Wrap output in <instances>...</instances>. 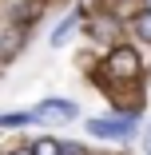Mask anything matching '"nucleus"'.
Here are the masks:
<instances>
[{
	"mask_svg": "<svg viewBox=\"0 0 151 155\" xmlns=\"http://www.w3.org/2000/svg\"><path fill=\"white\" fill-rule=\"evenodd\" d=\"M147 12H151V0H147Z\"/></svg>",
	"mask_w": 151,
	"mask_h": 155,
	"instance_id": "obj_10",
	"label": "nucleus"
},
{
	"mask_svg": "<svg viewBox=\"0 0 151 155\" xmlns=\"http://www.w3.org/2000/svg\"><path fill=\"white\" fill-rule=\"evenodd\" d=\"M0 123L4 127H24V123H36L32 111H8V115H0Z\"/></svg>",
	"mask_w": 151,
	"mask_h": 155,
	"instance_id": "obj_5",
	"label": "nucleus"
},
{
	"mask_svg": "<svg viewBox=\"0 0 151 155\" xmlns=\"http://www.w3.org/2000/svg\"><path fill=\"white\" fill-rule=\"evenodd\" d=\"M131 32H135L139 40H147V44H151V12H147V8L131 16Z\"/></svg>",
	"mask_w": 151,
	"mask_h": 155,
	"instance_id": "obj_4",
	"label": "nucleus"
},
{
	"mask_svg": "<svg viewBox=\"0 0 151 155\" xmlns=\"http://www.w3.org/2000/svg\"><path fill=\"white\" fill-rule=\"evenodd\" d=\"M72 24H76V16H68V20L52 32V44H64V40H68V32H72Z\"/></svg>",
	"mask_w": 151,
	"mask_h": 155,
	"instance_id": "obj_8",
	"label": "nucleus"
},
{
	"mask_svg": "<svg viewBox=\"0 0 151 155\" xmlns=\"http://www.w3.org/2000/svg\"><path fill=\"white\" fill-rule=\"evenodd\" d=\"M32 155H64V147H60L56 139H36L32 143Z\"/></svg>",
	"mask_w": 151,
	"mask_h": 155,
	"instance_id": "obj_7",
	"label": "nucleus"
},
{
	"mask_svg": "<svg viewBox=\"0 0 151 155\" xmlns=\"http://www.w3.org/2000/svg\"><path fill=\"white\" fill-rule=\"evenodd\" d=\"M32 115H36V123H68V119H76L80 115V107L72 104V100H44L40 107H32Z\"/></svg>",
	"mask_w": 151,
	"mask_h": 155,
	"instance_id": "obj_3",
	"label": "nucleus"
},
{
	"mask_svg": "<svg viewBox=\"0 0 151 155\" xmlns=\"http://www.w3.org/2000/svg\"><path fill=\"white\" fill-rule=\"evenodd\" d=\"M139 52L135 48H111V56H107V72L115 76V80H135L139 76Z\"/></svg>",
	"mask_w": 151,
	"mask_h": 155,
	"instance_id": "obj_2",
	"label": "nucleus"
},
{
	"mask_svg": "<svg viewBox=\"0 0 151 155\" xmlns=\"http://www.w3.org/2000/svg\"><path fill=\"white\" fill-rule=\"evenodd\" d=\"M87 131L96 139H131L135 135V115H107V119H87Z\"/></svg>",
	"mask_w": 151,
	"mask_h": 155,
	"instance_id": "obj_1",
	"label": "nucleus"
},
{
	"mask_svg": "<svg viewBox=\"0 0 151 155\" xmlns=\"http://www.w3.org/2000/svg\"><path fill=\"white\" fill-rule=\"evenodd\" d=\"M16 48H20V32H4L0 36V60H12Z\"/></svg>",
	"mask_w": 151,
	"mask_h": 155,
	"instance_id": "obj_6",
	"label": "nucleus"
},
{
	"mask_svg": "<svg viewBox=\"0 0 151 155\" xmlns=\"http://www.w3.org/2000/svg\"><path fill=\"white\" fill-rule=\"evenodd\" d=\"M8 155H32V147H16V151H8Z\"/></svg>",
	"mask_w": 151,
	"mask_h": 155,
	"instance_id": "obj_9",
	"label": "nucleus"
}]
</instances>
